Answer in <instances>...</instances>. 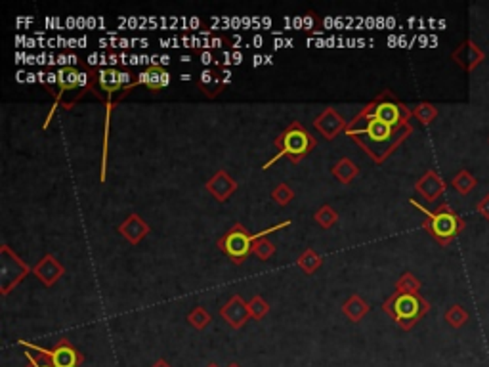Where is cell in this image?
Returning a JSON list of instances; mask_svg holds the SVG:
<instances>
[{
  "label": "cell",
  "mask_w": 489,
  "mask_h": 367,
  "mask_svg": "<svg viewBox=\"0 0 489 367\" xmlns=\"http://www.w3.org/2000/svg\"><path fill=\"white\" fill-rule=\"evenodd\" d=\"M363 132L367 134L371 142L388 143L392 140V136H394V127L378 119H367V125L363 128Z\"/></svg>",
  "instance_id": "cell-18"
},
{
  "label": "cell",
  "mask_w": 489,
  "mask_h": 367,
  "mask_svg": "<svg viewBox=\"0 0 489 367\" xmlns=\"http://www.w3.org/2000/svg\"><path fill=\"white\" fill-rule=\"evenodd\" d=\"M289 224H291V222H281V224L275 226V228H268L266 232L256 233L255 245H252V255L258 256L260 260H270L271 256L275 255V245L268 240V233L275 232V230H281V228H285V226Z\"/></svg>",
  "instance_id": "cell-15"
},
{
  "label": "cell",
  "mask_w": 489,
  "mask_h": 367,
  "mask_svg": "<svg viewBox=\"0 0 489 367\" xmlns=\"http://www.w3.org/2000/svg\"><path fill=\"white\" fill-rule=\"evenodd\" d=\"M411 115H413L417 120H421L422 125H430V123L438 117V109L432 104H428V102H422V104H419L415 107L413 111H411Z\"/></svg>",
  "instance_id": "cell-24"
},
{
  "label": "cell",
  "mask_w": 489,
  "mask_h": 367,
  "mask_svg": "<svg viewBox=\"0 0 489 367\" xmlns=\"http://www.w3.org/2000/svg\"><path fill=\"white\" fill-rule=\"evenodd\" d=\"M268 310H270V306L262 297H252L248 302V314L252 320H262L264 315L268 314Z\"/></svg>",
  "instance_id": "cell-29"
},
{
  "label": "cell",
  "mask_w": 489,
  "mask_h": 367,
  "mask_svg": "<svg viewBox=\"0 0 489 367\" xmlns=\"http://www.w3.org/2000/svg\"><path fill=\"white\" fill-rule=\"evenodd\" d=\"M255 45L256 46H262V37H255Z\"/></svg>",
  "instance_id": "cell-40"
},
{
  "label": "cell",
  "mask_w": 489,
  "mask_h": 367,
  "mask_svg": "<svg viewBox=\"0 0 489 367\" xmlns=\"http://www.w3.org/2000/svg\"><path fill=\"white\" fill-rule=\"evenodd\" d=\"M63 266H61L56 258H54L52 255H46L40 263L33 268V274L42 281L45 285H54L58 279H60L61 276H63Z\"/></svg>",
  "instance_id": "cell-12"
},
{
  "label": "cell",
  "mask_w": 489,
  "mask_h": 367,
  "mask_svg": "<svg viewBox=\"0 0 489 367\" xmlns=\"http://www.w3.org/2000/svg\"><path fill=\"white\" fill-rule=\"evenodd\" d=\"M232 60H234V63H241L243 54L241 52H234V56H232Z\"/></svg>",
  "instance_id": "cell-35"
},
{
  "label": "cell",
  "mask_w": 489,
  "mask_h": 367,
  "mask_svg": "<svg viewBox=\"0 0 489 367\" xmlns=\"http://www.w3.org/2000/svg\"><path fill=\"white\" fill-rule=\"evenodd\" d=\"M409 203L421 210L422 214L426 217L422 228L434 237V240L442 245V247H447L455 237H459L463 230L467 228L465 220L451 209L449 203H442L436 210H428L426 207H422L421 203H417L415 199H409Z\"/></svg>",
  "instance_id": "cell-1"
},
{
  "label": "cell",
  "mask_w": 489,
  "mask_h": 367,
  "mask_svg": "<svg viewBox=\"0 0 489 367\" xmlns=\"http://www.w3.org/2000/svg\"><path fill=\"white\" fill-rule=\"evenodd\" d=\"M384 312L394 318L403 331H411L421 322L424 315L428 314L430 302L424 300L421 295L413 292H394L390 299L384 302Z\"/></svg>",
  "instance_id": "cell-2"
},
{
  "label": "cell",
  "mask_w": 489,
  "mask_h": 367,
  "mask_svg": "<svg viewBox=\"0 0 489 367\" xmlns=\"http://www.w3.org/2000/svg\"><path fill=\"white\" fill-rule=\"evenodd\" d=\"M476 210H478V214H482V217L489 222V192L483 195L480 201H478V205H476Z\"/></svg>",
  "instance_id": "cell-31"
},
{
  "label": "cell",
  "mask_w": 489,
  "mask_h": 367,
  "mask_svg": "<svg viewBox=\"0 0 489 367\" xmlns=\"http://www.w3.org/2000/svg\"><path fill=\"white\" fill-rule=\"evenodd\" d=\"M188 322L191 323L195 329H205V327L211 323V315H209V312H207L203 306H197L188 314Z\"/></svg>",
  "instance_id": "cell-27"
},
{
  "label": "cell",
  "mask_w": 489,
  "mask_h": 367,
  "mask_svg": "<svg viewBox=\"0 0 489 367\" xmlns=\"http://www.w3.org/2000/svg\"><path fill=\"white\" fill-rule=\"evenodd\" d=\"M27 367H33V366H27Z\"/></svg>",
  "instance_id": "cell-46"
},
{
  "label": "cell",
  "mask_w": 489,
  "mask_h": 367,
  "mask_svg": "<svg viewBox=\"0 0 489 367\" xmlns=\"http://www.w3.org/2000/svg\"><path fill=\"white\" fill-rule=\"evenodd\" d=\"M360 174V169H358V165L355 163H352L350 159H340L337 165L332 166V176L337 178V180H340L342 184H350V182L354 180L355 176Z\"/></svg>",
  "instance_id": "cell-20"
},
{
  "label": "cell",
  "mask_w": 489,
  "mask_h": 367,
  "mask_svg": "<svg viewBox=\"0 0 489 367\" xmlns=\"http://www.w3.org/2000/svg\"><path fill=\"white\" fill-rule=\"evenodd\" d=\"M31 268L27 264H23L19 260V256H15L10 247H2V272H0V287H2V295H8L10 289L22 281L23 277L27 276Z\"/></svg>",
  "instance_id": "cell-7"
},
{
  "label": "cell",
  "mask_w": 489,
  "mask_h": 367,
  "mask_svg": "<svg viewBox=\"0 0 489 367\" xmlns=\"http://www.w3.org/2000/svg\"><path fill=\"white\" fill-rule=\"evenodd\" d=\"M298 266H300L306 274H314V272L321 266V256L316 255V251L308 249V251L302 253L300 258H298Z\"/></svg>",
  "instance_id": "cell-26"
},
{
  "label": "cell",
  "mask_w": 489,
  "mask_h": 367,
  "mask_svg": "<svg viewBox=\"0 0 489 367\" xmlns=\"http://www.w3.org/2000/svg\"><path fill=\"white\" fill-rule=\"evenodd\" d=\"M262 61H264L262 56H255V68H258V65H260Z\"/></svg>",
  "instance_id": "cell-38"
},
{
  "label": "cell",
  "mask_w": 489,
  "mask_h": 367,
  "mask_svg": "<svg viewBox=\"0 0 489 367\" xmlns=\"http://www.w3.org/2000/svg\"><path fill=\"white\" fill-rule=\"evenodd\" d=\"M415 192L421 195L426 203H434L440 199L445 192V180L436 171H426L415 184Z\"/></svg>",
  "instance_id": "cell-9"
},
{
  "label": "cell",
  "mask_w": 489,
  "mask_h": 367,
  "mask_svg": "<svg viewBox=\"0 0 489 367\" xmlns=\"http://www.w3.org/2000/svg\"><path fill=\"white\" fill-rule=\"evenodd\" d=\"M275 148H279V153L273 159H270V161L264 165V169L273 165V163L279 161L281 157H289L293 163H298L300 157H304L306 153H310V151L316 148V140L302 128L300 123H293V125L287 128L285 132L275 140Z\"/></svg>",
  "instance_id": "cell-3"
},
{
  "label": "cell",
  "mask_w": 489,
  "mask_h": 367,
  "mask_svg": "<svg viewBox=\"0 0 489 367\" xmlns=\"http://www.w3.org/2000/svg\"><path fill=\"white\" fill-rule=\"evenodd\" d=\"M180 79H182V81H189V79H191V75H182Z\"/></svg>",
  "instance_id": "cell-43"
},
{
  "label": "cell",
  "mask_w": 489,
  "mask_h": 367,
  "mask_svg": "<svg viewBox=\"0 0 489 367\" xmlns=\"http://www.w3.org/2000/svg\"><path fill=\"white\" fill-rule=\"evenodd\" d=\"M207 189H209L218 201H226L227 197L237 189V182H235L232 176H227L226 171H218V173L212 176L211 180L207 182Z\"/></svg>",
  "instance_id": "cell-13"
},
{
  "label": "cell",
  "mask_w": 489,
  "mask_h": 367,
  "mask_svg": "<svg viewBox=\"0 0 489 367\" xmlns=\"http://www.w3.org/2000/svg\"><path fill=\"white\" fill-rule=\"evenodd\" d=\"M99 86L107 92V94H113L121 88L122 84H128L130 81V73H119L115 69H99L98 71Z\"/></svg>",
  "instance_id": "cell-16"
},
{
  "label": "cell",
  "mask_w": 489,
  "mask_h": 367,
  "mask_svg": "<svg viewBox=\"0 0 489 367\" xmlns=\"http://www.w3.org/2000/svg\"><path fill=\"white\" fill-rule=\"evenodd\" d=\"M220 315L226 320V323L230 327L239 329V327L245 325V322H247L248 318H250V314H248V302H245L239 295H235V297L230 299V302H227L226 306H222Z\"/></svg>",
  "instance_id": "cell-10"
},
{
  "label": "cell",
  "mask_w": 489,
  "mask_h": 367,
  "mask_svg": "<svg viewBox=\"0 0 489 367\" xmlns=\"http://www.w3.org/2000/svg\"><path fill=\"white\" fill-rule=\"evenodd\" d=\"M201 60H203L205 65H209L211 61H214V58H212L211 52H203V54H201Z\"/></svg>",
  "instance_id": "cell-34"
},
{
  "label": "cell",
  "mask_w": 489,
  "mask_h": 367,
  "mask_svg": "<svg viewBox=\"0 0 489 367\" xmlns=\"http://www.w3.org/2000/svg\"><path fill=\"white\" fill-rule=\"evenodd\" d=\"M451 186L455 187L460 195H468L470 192H474V187L478 186V180H476V176L470 173V171L460 169L459 173L453 176Z\"/></svg>",
  "instance_id": "cell-21"
},
{
  "label": "cell",
  "mask_w": 489,
  "mask_h": 367,
  "mask_svg": "<svg viewBox=\"0 0 489 367\" xmlns=\"http://www.w3.org/2000/svg\"><path fill=\"white\" fill-rule=\"evenodd\" d=\"M252 245H255V235H250L247 228L241 224H235L218 241V247L230 256V260L234 264H241L252 253Z\"/></svg>",
  "instance_id": "cell-5"
},
{
  "label": "cell",
  "mask_w": 489,
  "mask_h": 367,
  "mask_svg": "<svg viewBox=\"0 0 489 367\" xmlns=\"http://www.w3.org/2000/svg\"><path fill=\"white\" fill-rule=\"evenodd\" d=\"M363 117L367 119H378L390 125V127L398 128V127H407V120L411 117V111L407 109L406 105L396 102L392 96H380L376 97V102L369 105V109L363 111Z\"/></svg>",
  "instance_id": "cell-4"
},
{
  "label": "cell",
  "mask_w": 489,
  "mask_h": 367,
  "mask_svg": "<svg viewBox=\"0 0 489 367\" xmlns=\"http://www.w3.org/2000/svg\"><path fill=\"white\" fill-rule=\"evenodd\" d=\"M19 345L35 350L40 358H46V361L52 364L54 367H77L83 361V356L77 352L75 348L69 345V341H65V338L60 341L54 350H46V348H40V346L37 345H31L27 341H19Z\"/></svg>",
  "instance_id": "cell-6"
},
{
  "label": "cell",
  "mask_w": 489,
  "mask_h": 367,
  "mask_svg": "<svg viewBox=\"0 0 489 367\" xmlns=\"http://www.w3.org/2000/svg\"><path fill=\"white\" fill-rule=\"evenodd\" d=\"M119 232H121V235H125L132 245H138V243L147 235L150 226L145 224L138 214H130V217H128L121 226H119Z\"/></svg>",
  "instance_id": "cell-14"
},
{
  "label": "cell",
  "mask_w": 489,
  "mask_h": 367,
  "mask_svg": "<svg viewBox=\"0 0 489 367\" xmlns=\"http://www.w3.org/2000/svg\"><path fill=\"white\" fill-rule=\"evenodd\" d=\"M445 322H447V325L449 327H453V329H460L463 325H467L468 320H470V315H468V312L465 310V308L460 306V304H453V306L447 308V312H445Z\"/></svg>",
  "instance_id": "cell-22"
},
{
  "label": "cell",
  "mask_w": 489,
  "mask_h": 367,
  "mask_svg": "<svg viewBox=\"0 0 489 367\" xmlns=\"http://www.w3.org/2000/svg\"><path fill=\"white\" fill-rule=\"evenodd\" d=\"M153 367H170V364L165 360H157L155 364H153Z\"/></svg>",
  "instance_id": "cell-36"
},
{
  "label": "cell",
  "mask_w": 489,
  "mask_h": 367,
  "mask_svg": "<svg viewBox=\"0 0 489 367\" xmlns=\"http://www.w3.org/2000/svg\"><path fill=\"white\" fill-rule=\"evenodd\" d=\"M451 60L455 61L457 65H460V68L465 69L467 73H470V71H474V69L486 60V52H483L480 46L476 45L474 40L467 38V40L460 42V46H457V48L453 50Z\"/></svg>",
  "instance_id": "cell-8"
},
{
  "label": "cell",
  "mask_w": 489,
  "mask_h": 367,
  "mask_svg": "<svg viewBox=\"0 0 489 367\" xmlns=\"http://www.w3.org/2000/svg\"><path fill=\"white\" fill-rule=\"evenodd\" d=\"M211 45H212V46H216V48H218V46H222V38H212Z\"/></svg>",
  "instance_id": "cell-39"
},
{
  "label": "cell",
  "mask_w": 489,
  "mask_h": 367,
  "mask_svg": "<svg viewBox=\"0 0 489 367\" xmlns=\"http://www.w3.org/2000/svg\"><path fill=\"white\" fill-rule=\"evenodd\" d=\"M79 79H81V73H77L75 68H61L60 73H58V84L63 92L73 91L79 86Z\"/></svg>",
  "instance_id": "cell-23"
},
{
  "label": "cell",
  "mask_w": 489,
  "mask_h": 367,
  "mask_svg": "<svg viewBox=\"0 0 489 367\" xmlns=\"http://www.w3.org/2000/svg\"><path fill=\"white\" fill-rule=\"evenodd\" d=\"M396 291L398 292H413V295H419L421 291V281L411 274V272H406L403 276L399 277L396 281Z\"/></svg>",
  "instance_id": "cell-25"
},
{
  "label": "cell",
  "mask_w": 489,
  "mask_h": 367,
  "mask_svg": "<svg viewBox=\"0 0 489 367\" xmlns=\"http://www.w3.org/2000/svg\"><path fill=\"white\" fill-rule=\"evenodd\" d=\"M314 127L321 132V134L327 138V140H332L335 136L339 134V132H342L344 130V127H346V120L340 117L339 113L335 111V109H325L319 117L316 119V123H314Z\"/></svg>",
  "instance_id": "cell-11"
},
{
  "label": "cell",
  "mask_w": 489,
  "mask_h": 367,
  "mask_svg": "<svg viewBox=\"0 0 489 367\" xmlns=\"http://www.w3.org/2000/svg\"><path fill=\"white\" fill-rule=\"evenodd\" d=\"M316 222L321 228H331L337 220H339V214H337V210L332 209V207H329V205H325V207H321V209L316 212Z\"/></svg>",
  "instance_id": "cell-28"
},
{
  "label": "cell",
  "mask_w": 489,
  "mask_h": 367,
  "mask_svg": "<svg viewBox=\"0 0 489 367\" xmlns=\"http://www.w3.org/2000/svg\"><path fill=\"white\" fill-rule=\"evenodd\" d=\"M25 356H27V360H29V364L33 367H54L52 364H38L37 358H35V356H31V352H25Z\"/></svg>",
  "instance_id": "cell-32"
},
{
  "label": "cell",
  "mask_w": 489,
  "mask_h": 367,
  "mask_svg": "<svg viewBox=\"0 0 489 367\" xmlns=\"http://www.w3.org/2000/svg\"><path fill=\"white\" fill-rule=\"evenodd\" d=\"M342 312L346 314L348 320H352V322H362L363 315L369 312V304L362 297L354 295L352 299L346 300V304L342 306Z\"/></svg>",
  "instance_id": "cell-19"
},
{
  "label": "cell",
  "mask_w": 489,
  "mask_h": 367,
  "mask_svg": "<svg viewBox=\"0 0 489 367\" xmlns=\"http://www.w3.org/2000/svg\"><path fill=\"white\" fill-rule=\"evenodd\" d=\"M227 367H241V366H239V364H230Z\"/></svg>",
  "instance_id": "cell-44"
},
{
  "label": "cell",
  "mask_w": 489,
  "mask_h": 367,
  "mask_svg": "<svg viewBox=\"0 0 489 367\" xmlns=\"http://www.w3.org/2000/svg\"><path fill=\"white\" fill-rule=\"evenodd\" d=\"M138 83L145 84L151 91H159V88H165L170 84V75L159 65H151L147 71H143L142 75L138 77Z\"/></svg>",
  "instance_id": "cell-17"
},
{
  "label": "cell",
  "mask_w": 489,
  "mask_h": 367,
  "mask_svg": "<svg viewBox=\"0 0 489 367\" xmlns=\"http://www.w3.org/2000/svg\"><path fill=\"white\" fill-rule=\"evenodd\" d=\"M86 84V73H81V79H79V86H84Z\"/></svg>",
  "instance_id": "cell-37"
},
{
  "label": "cell",
  "mask_w": 489,
  "mask_h": 367,
  "mask_svg": "<svg viewBox=\"0 0 489 367\" xmlns=\"http://www.w3.org/2000/svg\"><path fill=\"white\" fill-rule=\"evenodd\" d=\"M271 197L279 203V205H287L294 199V192L287 184H279L273 192H271Z\"/></svg>",
  "instance_id": "cell-30"
},
{
  "label": "cell",
  "mask_w": 489,
  "mask_h": 367,
  "mask_svg": "<svg viewBox=\"0 0 489 367\" xmlns=\"http://www.w3.org/2000/svg\"><path fill=\"white\" fill-rule=\"evenodd\" d=\"M207 367H218V366H216V364H209V366H207Z\"/></svg>",
  "instance_id": "cell-45"
},
{
  "label": "cell",
  "mask_w": 489,
  "mask_h": 367,
  "mask_svg": "<svg viewBox=\"0 0 489 367\" xmlns=\"http://www.w3.org/2000/svg\"><path fill=\"white\" fill-rule=\"evenodd\" d=\"M109 63H111V65H115V63H117V56H109Z\"/></svg>",
  "instance_id": "cell-41"
},
{
  "label": "cell",
  "mask_w": 489,
  "mask_h": 367,
  "mask_svg": "<svg viewBox=\"0 0 489 367\" xmlns=\"http://www.w3.org/2000/svg\"><path fill=\"white\" fill-rule=\"evenodd\" d=\"M168 61H170V58H166V56H163V58H161V63H163V65H165V63H168Z\"/></svg>",
  "instance_id": "cell-42"
},
{
  "label": "cell",
  "mask_w": 489,
  "mask_h": 367,
  "mask_svg": "<svg viewBox=\"0 0 489 367\" xmlns=\"http://www.w3.org/2000/svg\"><path fill=\"white\" fill-rule=\"evenodd\" d=\"M314 23H316V19H314V14H308L306 17H304V27H306V31L314 29Z\"/></svg>",
  "instance_id": "cell-33"
}]
</instances>
